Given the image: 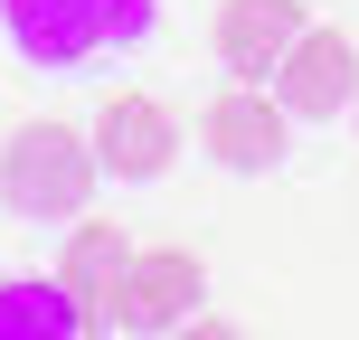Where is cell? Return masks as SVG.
<instances>
[{"label":"cell","instance_id":"cell-1","mask_svg":"<svg viewBox=\"0 0 359 340\" xmlns=\"http://www.w3.org/2000/svg\"><path fill=\"white\" fill-rule=\"evenodd\" d=\"M95 179H104V161H95V132L76 123H19L0 142V208L19 217H86Z\"/></svg>","mask_w":359,"mask_h":340},{"label":"cell","instance_id":"cell-2","mask_svg":"<svg viewBox=\"0 0 359 340\" xmlns=\"http://www.w3.org/2000/svg\"><path fill=\"white\" fill-rule=\"evenodd\" d=\"M0 29L29 67H86L95 48H133L151 0H0Z\"/></svg>","mask_w":359,"mask_h":340},{"label":"cell","instance_id":"cell-3","mask_svg":"<svg viewBox=\"0 0 359 340\" xmlns=\"http://www.w3.org/2000/svg\"><path fill=\"white\" fill-rule=\"evenodd\" d=\"M198 293H208V265H198L189 246H133L123 293H114V331H133V340H170V331L198 312Z\"/></svg>","mask_w":359,"mask_h":340},{"label":"cell","instance_id":"cell-4","mask_svg":"<svg viewBox=\"0 0 359 340\" xmlns=\"http://www.w3.org/2000/svg\"><path fill=\"white\" fill-rule=\"evenodd\" d=\"M198 142H208L217 170H284L293 151V114L274 104V86H246V76H227V95H217L208 114H198Z\"/></svg>","mask_w":359,"mask_h":340},{"label":"cell","instance_id":"cell-5","mask_svg":"<svg viewBox=\"0 0 359 340\" xmlns=\"http://www.w3.org/2000/svg\"><path fill=\"white\" fill-rule=\"evenodd\" d=\"M95 161H104V179H161L180 161V114L161 104V95H142V86H123V95H104V114H95Z\"/></svg>","mask_w":359,"mask_h":340},{"label":"cell","instance_id":"cell-6","mask_svg":"<svg viewBox=\"0 0 359 340\" xmlns=\"http://www.w3.org/2000/svg\"><path fill=\"white\" fill-rule=\"evenodd\" d=\"M265 86H274V104H284L293 123H331V114H350V95H359V48L341 29H303Z\"/></svg>","mask_w":359,"mask_h":340},{"label":"cell","instance_id":"cell-7","mask_svg":"<svg viewBox=\"0 0 359 340\" xmlns=\"http://www.w3.org/2000/svg\"><path fill=\"white\" fill-rule=\"evenodd\" d=\"M123 265H133V236L114 217H67V246H57V284H67L76 322L86 331H114V293H123Z\"/></svg>","mask_w":359,"mask_h":340},{"label":"cell","instance_id":"cell-8","mask_svg":"<svg viewBox=\"0 0 359 340\" xmlns=\"http://www.w3.org/2000/svg\"><path fill=\"white\" fill-rule=\"evenodd\" d=\"M303 29H312L303 0H217V57H227V76H246V86H265Z\"/></svg>","mask_w":359,"mask_h":340},{"label":"cell","instance_id":"cell-9","mask_svg":"<svg viewBox=\"0 0 359 340\" xmlns=\"http://www.w3.org/2000/svg\"><path fill=\"white\" fill-rule=\"evenodd\" d=\"M0 340H86V322H76V303H67V284L57 274H10L0 284Z\"/></svg>","mask_w":359,"mask_h":340},{"label":"cell","instance_id":"cell-10","mask_svg":"<svg viewBox=\"0 0 359 340\" xmlns=\"http://www.w3.org/2000/svg\"><path fill=\"white\" fill-rule=\"evenodd\" d=\"M170 340H246V331H236V322H208V312H189V322H180Z\"/></svg>","mask_w":359,"mask_h":340},{"label":"cell","instance_id":"cell-11","mask_svg":"<svg viewBox=\"0 0 359 340\" xmlns=\"http://www.w3.org/2000/svg\"><path fill=\"white\" fill-rule=\"evenodd\" d=\"M350 114H359V95H350Z\"/></svg>","mask_w":359,"mask_h":340}]
</instances>
